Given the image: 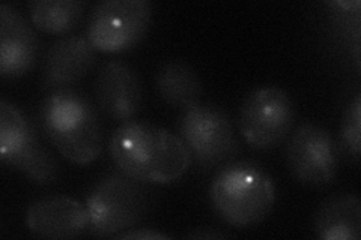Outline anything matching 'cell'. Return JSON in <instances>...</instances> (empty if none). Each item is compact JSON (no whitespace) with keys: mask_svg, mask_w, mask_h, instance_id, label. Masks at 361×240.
<instances>
[{"mask_svg":"<svg viewBox=\"0 0 361 240\" xmlns=\"http://www.w3.org/2000/svg\"><path fill=\"white\" fill-rule=\"evenodd\" d=\"M148 191L143 182L122 171L101 177L86 198L89 232L98 237H115L139 224L148 212Z\"/></svg>","mask_w":361,"mask_h":240,"instance_id":"cell-4","label":"cell"},{"mask_svg":"<svg viewBox=\"0 0 361 240\" xmlns=\"http://www.w3.org/2000/svg\"><path fill=\"white\" fill-rule=\"evenodd\" d=\"M35 30L13 5H0V75L13 80L27 74L37 62Z\"/></svg>","mask_w":361,"mask_h":240,"instance_id":"cell-12","label":"cell"},{"mask_svg":"<svg viewBox=\"0 0 361 240\" xmlns=\"http://www.w3.org/2000/svg\"><path fill=\"white\" fill-rule=\"evenodd\" d=\"M95 96L99 110L116 122H130L143 102L140 78L133 68L121 61L107 62L95 80Z\"/></svg>","mask_w":361,"mask_h":240,"instance_id":"cell-10","label":"cell"},{"mask_svg":"<svg viewBox=\"0 0 361 240\" xmlns=\"http://www.w3.org/2000/svg\"><path fill=\"white\" fill-rule=\"evenodd\" d=\"M314 232L324 240H358L361 237V201L355 194L326 198L314 215Z\"/></svg>","mask_w":361,"mask_h":240,"instance_id":"cell-14","label":"cell"},{"mask_svg":"<svg viewBox=\"0 0 361 240\" xmlns=\"http://www.w3.org/2000/svg\"><path fill=\"white\" fill-rule=\"evenodd\" d=\"M151 21L149 0H104L90 13L86 38L97 51L123 53L146 37Z\"/></svg>","mask_w":361,"mask_h":240,"instance_id":"cell-7","label":"cell"},{"mask_svg":"<svg viewBox=\"0 0 361 240\" xmlns=\"http://www.w3.org/2000/svg\"><path fill=\"white\" fill-rule=\"evenodd\" d=\"M361 95H355L354 99L349 102L343 118H342V127H341V137L342 144L345 146L346 152L358 159L360 149H361Z\"/></svg>","mask_w":361,"mask_h":240,"instance_id":"cell-17","label":"cell"},{"mask_svg":"<svg viewBox=\"0 0 361 240\" xmlns=\"http://www.w3.org/2000/svg\"><path fill=\"white\" fill-rule=\"evenodd\" d=\"M178 135L202 171L229 164L241 151L229 114L216 104L199 102L183 111Z\"/></svg>","mask_w":361,"mask_h":240,"instance_id":"cell-5","label":"cell"},{"mask_svg":"<svg viewBox=\"0 0 361 240\" xmlns=\"http://www.w3.org/2000/svg\"><path fill=\"white\" fill-rule=\"evenodd\" d=\"M286 164L300 184L313 188L330 185L337 173V147L331 134L310 122L292 132L286 144Z\"/></svg>","mask_w":361,"mask_h":240,"instance_id":"cell-9","label":"cell"},{"mask_svg":"<svg viewBox=\"0 0 361 240\" xmlns=\"http://www.w3.org/2000/svg\"><path fill=\"white\" fill-rule=\"evenodd\" d=\"M190 236L195 237V239H219V237H226L224 234L216 233V232H212V233H209V232H197V233H191Z\"/></svg>","mask_w":361,"mask_h":240,"instance_id":"cell-19","label":"cell"},{"mask_svg":"<svg viewBox=\"0 0 361 240\" xmlns=\"http://www.w3.org/2000/svg\"><path fill=\"white\" fill-rule=\"evenodd\" d=\"M155 87L167 106L185 111L200 102L202 82L195 68L184 61H167L155 75Z\"/></svg>","mask_w":361,"mask_h":240,"instance_id":"cell-15","label":"cell"},{"mask_svg":"<svg viewBox=\"0 0 361 240\" xmlns=\"http://www.w3.org/2000/svg\"><path fill=\"white\" fill-rule=\"evenodd\" d=\"M293 120L295 106L286 90L261 87L244 99L238 128L248 146L256 151H271L286 140Z\"/></svg>","mask_w":361,"mask_h":240,"instance_id":"cell-8","label":"cell"},{"mask_svg":"<svg viewBox=\"0 0 361 240\" xmlns=\"http://www.w3.org/2000/svg\"><path fill=\"white\" fill-rule=\"evenodd\" d=\"M0 159L33 184L51 185L59 176L58 163L41 144L33 123L6 99L0 101Z\"/></svg>","mask_w":361,"mask_h":240,"instance_id":"cell-6","label":"cell"},{"mask_svg":"<svg viewBox=\"0 0 361 240\" xmlns=\"http://www.w3.org/2000/svg\"><path fill=\"white\" fill-rule=\"evenodd\" d=\"M97 62V50L86 37L61 38L50 45L42 62V89L58 90L83 80Z\"/></svg>","mask_w":361,"mask_h":240,"instance_id":"cell-13","label":"cell"},{"mask_svg":"<svg viewBox=\"0 0 361 240\" xmlns=\"http://www.w3.org/2000/svg\"><path fill=\"white\" fill-rule=\"evenodd\" d=\"M115 239H119V240H155V239H160V240H164V239H169L167 234H163L160 232L154 230V228H135V230H126L122 232L119 234L115 236Z\"/></svg>","mask_w":361,"mask_h":240,"instance_id":"cell-18","label":"cell"},{"mask_svg":"<svg viewBox=\"0 0 361 240\" xmlns=\"http://www.w3.org/2000/svg\"><path fill=\"white\" fill-rule=\"evenodd\" d=\"M109 149L116 168L143 184H173L191 165V155L179 135L151 123H121Z\"/></svg>","mask_w":361,"mask_h":240,"instance_id":"cell-1","label":"cell"},{"mask_svg":"<svg viewBox=\"0 0 361 240\" xmlns=\"http://www.w3.org/2000/svg\"><path fill=\"white\" fill-rule=\"evenodd\" d=\"M39 120L47 139L70 163L87 165L103 152L104 134L97 110L75 89H58L45 96Z\"/></svg>","mask_w":361,"mask_h":240,"instance_id":"cell-2","label":"cell"},{"mask_svg":"<svg viewBox=\"0 0 361 240\" xmlns=\"http://www.w3.org/2000/svg\"><path fill=\"white\" fill-rule=\"evenodd\" d=\"M26 227L41 239H75L89 230V215L80 201L66 196H50L29 206Z\"/></svg>","mask_w":361,"mask_h":240,"instance_id":"cell-11","label":"cell"},{"mask_svg":"<svg viewBox=\"0 0 361 240\" xmlns=\"http://www.w3.org/2000/svg\"><path fill=\"white\" fill-rule=\"evenodd\" d=\"M86 4L82 0H33L29 4L32 25L50 35H62L77 27Z\"/></svg>","mask_w":361,"mask_h":240,"instance_id":"cell-16","label":"cell"},{"mask_svg":"<svg viewBox=\"0 0 361 240\" xmlns=\"http://www.w3.org/2000/svg\"><path fill=\"white\" fill-rule=\"evenodd\" d=\"M209 200L219 218L235 228L262 222L276 203V187L262 165L253 161L226 164L209 187Z\"/></svg>","mask_w":361,"mask_h":240,"instance_id":"cell-3","label":"cell"}]
</instances>
